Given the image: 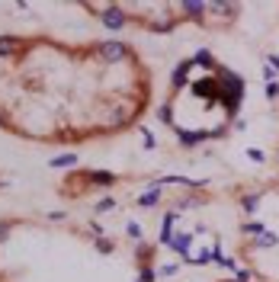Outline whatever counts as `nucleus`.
Listing matches in <instances>:
<instances>
[{
  "mask_svg": "<svg viewBox=\"0 0 279 282\" xmlns=\"http://www.w3.org/2000/svg\"><path fill=\"white\" fill-rule=\"evenodd\" d=\"M100 20H103V26H106V29H125V13L116 10V7L103 10V13H100Z\"/></svg>",
  "mask_w": 279,
  "mask_h": 282,
  "instance_id": "nucleus-1",
  "label": "nucleus"
},
{
  "mask_svg": "<svg viewBox=\"0 0 279 282\" xmlns=\"http://www.w3.org/2000/svg\"><path fill=\"white\" fill-rule=\"evenodd\" d=\"M100 58L122 61V58H125V45H122V42H103V45H100Z\"/></svg>",
  "mask_w": 279,
  "mask_h": 282,
  "instance_id": "nucleus-2",
  "label": "nucleus"
},
{
  "mask_svg": "<svg viewBox=\"0 0 279 282\" xmlns=\"http://www.w3.org/2000/svg\"><path fill=\"white\" fill-rule=\"evenodd\" d=\"M189 244H193V234H186V231H180V234H173L170 237V250H177L180 257H189Z\"/></svg>",
  "mask_w": 279,
  "mask_h": 282,
  "instance_id": "nucleus-3",
  "label": "nucleus"
},
{
  "mask_svg": "<svg viewBox=\"0 0 279 282\" xmlns=\"http://www.w3.org/2000/svg\"><path fill=\"white\" fill-rule=\"evenodd\" d=\"M180 218H177V212H167L164 215V225H161V241L164 244H170V237H173V225H177Z\"/></svg>",
  "mask_w": 279,
  "mask_h": 282,
  "instance_id": "nucleus-4",
  "label": "nucleus"
},
{
  "mask_svg": "<svg viewBox=\"0 0 279 282\" xmlns=\"http://www.w3.org/2000/svg\"><path fill=\"white\" fill-rule=\"evenodd\" d=\"M189 67H193V61H180V64H177V70H173V87H183V84H186Z\"/></svg>",
  "mask_w": 279,
  "mask_h": 282,
  "instance_id": "nucleus-5",
  "label": "nucleus"
},
{
  "mask_svg": "<svg viewBox=\"0 0 279 282\" xmlns=\"http://www.w3.org/2000/svg\"><path fill=\"white\" fill-rule=\"evenodd\" d=\"M87 180H90V183H100V186H109V183H116V176L106 173V170H90V173H87Z\"/></svg>",
  "mask_w": 279,
  "mask_h": 282,
  "instance_id": "nucleus-6",
  "label": "nucleus"
},
{
  "mask_svg": "<svg viewBox=\"0 0 279 282\" xmlns=\"http://www.w3.org/2000/svg\"><path fill=\"white\" fill-rule=\"evenodd\" d=\"M158 199H161V186H151L145 196H138V205H158Z\"/></svg>",
  "mask_w": 279,
  "mask_h": 282,
  "instance_id": "nucleus-7",
  "label": "nucleus"
},
{
  "mask_svg": "<svg viewBox=\"0 0 279 282\" xmlns=\"http://www.w3.org/2000/svg\"><path fill=\"white\" fill-rule=\"evenodd\" d=\"M51 167H58V170H67V167H77V154H61L51 161Z\"/></svg>",
  "mask_w": 279,
  "mask_h": 282,
  "instance_id": "nucleus-8",
  "label": "nucleus"
},
{
  "mask_svg": "<svg viewBox=\"0 0 279 282\" xmlns=\"http://www.w3.org/2000/svg\"><path fill=\"white\" fill-rule=\"evenodd\" d=\"M241 205H244V212H257L260 208V192H247V196L241 199Z\"/></svg>",
  "mask_w": 279,
  "mask_h": 282,
  "instance_id": "nucleus-9",
  "label": "nucleus"
},
{
  "mask_svg": "<svg viewBox=\"0 0 279 282\" xmlns=\"http://www.w3.org/2000/svg\"><path fill=\"white\" fill-rule=\"evenodd\" d=\"M177 135H180V141H183V145H196V141H202L205 138V131H177Z\"/></svg>",
  "mask_w": 279,
  "mask_h": 282,
  "instance_id": "nucleus-10",
  "label": "nucleus"
},
{
  "mask_svg": "<svg viewBox=\"0 0 279 282\" xmlns=\"http://www.w3.org/2000/svg\"><path fill=\"white\" fill-rule=\"evenodd\" d=\"M254 244H257V247H263V250H269V247H276V244H279V237L266 231V234H260V237H257Z\"/></svg>",
  "mask_w": 279,
  "mask_h": 282,
  "instance_id": "nucleus-11",
  "label": "nucleus"
},
{
  "mask_svg": "<svg viewBox=\"0 0 279 282\" xmlns=\"http://www.w3.org/2000/svg\"><path fill=\"white\" fill-rule=\"evenodd\" d=\"M193 64H202V67H215V58H212V51H196V61H193Z\"/></svg>",
  "mask_w": 279,
  "mask_h": 282,
  "instance_id": "nucleus-12",
  "label": "nucleus"
},
{
  "mask_svg": "<svg viewBox=\"0 0 279 282\" xmlns=\"http://www.w3.org/2000/svg\"><path fill=\"white\" fill-rule=\"evenodd\" d=\"M180 10H186L189 16H202L208 7H205V4H180Z\"/></svg>",
  "mask_w": 279,
  "mask_h": 282,
  "instance_id": "nucleus-13",
  "label": "nucleus"
},
{
  "mask_svg": "<svg viewBox=\"0 0 279 282\" xmlns=\"http://www.w3.org/2000/svg\"><path fill=\"white\" fill-rule=\"evenodd\" d=\"M244 231H247V234H254V237H260V234H266V228L260 225V222H244Z\"/></svg>",
  "mask_w": 279,
  "mask_h": 282,
  "instance_id": "nucleus-14",
  "label": "nucleus"
},
{
  "mask_svg": "<svg viewBox=\"0 0 279 282\" xmlns=\"http://www.w3.org/2000/svg\"><path fill=\"white\" fill-rule=\"evenodd\" d=\"M138 282H158V272H154V269L145 263V266H142V276H138Z\"/></svg>",
  "mask_w": 279,
  "mask_h": 282,
  "instance_id": "nucleus-15",
  "label": "nucleus"
},
{
  "mask_svg": "<svg viewBox=\"0 0 279 282\" xmlns=\"http://www.w3.org/2000/svg\"><path fill=\"white\" fill-rule=\"evenodd\" d=\"M16 48V39L13 35H4V39H0V55H7V51H13Z\"/></svg>",
  "mask_w": 279,
  "mask_h": 282,
  "instance_id": "nucleus-16",
  "label": "nucleus"
},
{
  "mask_svg": "<svg viewBox=\"0 0 279 282\" xmlns=\"http://www.w3.org/2000/svg\"><path fill=\"white\" fill-rule=\"evenodd\" d=\"M148 257L154 260V247H148V244H142V247H138V260H148Z\"/></svg>",
  "mask_w": 279,
  "mask_h": 282,
  "instance_id": "nucleus-17",
  "label": "nucleus"
},
{
  "mask_svg": "<svg viewBox=\"0 0 279 282\" xmlns=\"http://www.w3.org/2000/svg\"><path fill=\"white\" fill-rule=\"evenodd\" d=\"M234 276H238V282H250V276H254V272L244 269V266H238V269H234Z\"/></svg>",
  "mask_w": 279,
  "mask_h": 282,
  "instance_id": "nucleus-18",
  "label": "nucleus"
},
{
  "mask_svg": "<svg viewBox=\"0 0 279 282\" xmlns=\"http://www.w3.org/2000/svg\"><path fill=\"white\" fill-rule=\"evenodd\" d=\"M247 157H250V161H257V164H263V161H266L263 151H257V148H247Z\"/></svg>",
  "mask_w": 279,
  "mask_h": 282,
  "instance_id": "nucleus-19",
  "label": "nucleus"
},
{
  "mask_svg": "<svg viewBox=\"0 0 279 282\" xmlns=\"http://www.w3.org/2000/svg\"><path fill=\"white\" fill-rule=\"evenodd\" d=\"M180 263H167V266H161V276H177Z\"/></svg>",
  "mask_w": 279,
  "mask_h": 282,
  "instance_id": "nucleus-20",
  "label": "nucleus"
},
{
  "mask_svg": "<svg viewBox=\"0 0 279 282\" xmlns=\"http://www.w3.org/2000/svg\"><path fill=\"white\" fill-rule=\"evenodd\" d=\"M266 96H269V100H276V96H279V84H276V81L266 84Z\"/></svg>",
  "mask_w": 279,
  "mask_h": 282,
  "instance_id": "nucleus-21",
  "label": "nucleus"
},
{
  "mask_svg": "<svg viewBox=\"0 0 279 282\" xmlns=\"http://www.w3.org/2000/svg\"><path fill=\"white\" fill-rule=\"evenodd\" d=\"M125 231H128V234H132V237H142V228H138L135 222H128V225H125Z\"/></svg>",
  "mask_w": 279,
  "mask_h": 282,
  "instance_id": "nucleus-22",
  "label": "nucleus"
},
{
  "mask_svg": "<svg viewBox=\"0 0 279 282\" xmlns=\"http://www.w3.org/2000/svg\"><path fill=\"white\" fill-rule=\"evenodd\" d=\"M158 119H161V122H170V106H161V112H158Z\"/></svg>",
  "mask_w": 279,
  "mask_h": 282,
  "instance_id": "nucleus-23",
  "label": "nucleus"
},
{
  "mask_svg": "<svg viewBox=\"0 0 279 282\" xmlns=\"http://www.w3.org/2000/svg\"><path fill=\"white\" fill-rule=\"evenodd\" d=\"M112 205H116V202H112V199H100V205H97V208H100V212H109Z\"/></svg>",
  "mask_w": 279,
  "mask_h": 282,
  "instance_id": "nucleus-24",
  "label": "nucleus"
},
{
  "mask_svg": "<svg viewBox=\"0 0 279 282\" xmlns=\"http://www.w3.org/2000/svg\"><path fill=\"white\" fill-rule=\"evenodd\" d=\"M7 231H10V228H7V225H0V241H4V237H7Z\"/></svg>",
  "mask_w": 279,
  "mask_h": 282,
  "instance_id": "nucleus-25",
  "label": "nucleus"
},
{
  "mask_svg": "<svg viewBox=\"0 0 279 282\" xmlns=\"http://www.w3.org/2000/svg\"><path fill=\"white\" fill-rule=\"evenodd\" d=\"M276 157H279V154H276Z\"/></svg>",
  "mask_w": 279,
  "mask_h": 282,
  "instance_id": "nucleus-26",
  "label": "nucleus"
}]
</instances>
